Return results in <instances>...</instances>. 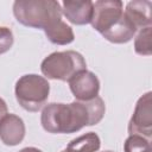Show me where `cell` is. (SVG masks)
I'll return each mask as SVG.
<instances>
[{
  "label": "cell",
  "mask_w": 152,
  "mask_h": 152,
  "mask_svg": "<svg viewBox=\"0 0 152 152\" xmlns=\"http://www.w3.org/2000/svg\"><path fill=\"white\" fill-rule=\"evenodd\" d=\"M106 104L100 96L89 101L49 103L43 107L40 124L44 131L52 134H69L86 126L97 125L104 116Z\"/></svg>",
  "instance_id": "obj_1"
},
{
  "label": "cell",
  "mask_w": 152,
  "mask_h": 152,
  "mask_svg": "<svg viewBox=\"0 0 152 152\" xmlns=\"http://www.w3.org/2000/svg\"><path fill=\"white\" fill-rule=\"evenodd\" d=\"M13 14L24 26L45 30L62 20V6L55 0H17Z\"/></svg>",
  "instance_id": "obj_2"
},
{
  "label": "cell",
  "mask_w": 152,
  "mask_h": 152,
  "mask_svg": "<svg viewBox=\"0 0 152 152\" xmlns=\"http://www.w3.org/2000/svg\"><path fill=\"white\" fill-rule=\"evenodd\" d=\"M87 70L84 57L74 50L56 51L45 57L40 64V71L45 78L68 82L77 72Z\"/></svg>",
  "instance_id": "obj_3"
},
{
  "label": "cell",
  "mask_w": 152,
  "mask_h": 152,
  "mask_svg": "<svg viewBox=\"0 0 152 152\" xmlns=\"http://www.w3.org/2000/svg\"><path fill=\"white\" fill-rule=\"evenodd\" d=\"M18 103L27 112H38L46 103L50 94V83L44 76L27 74L21 76L14 88Z\"/></svg>",
  "instance_id": "obj_4"
},
{
  "label": "cell",
  "mask_w": 152,
  "mask_h": 152,
  "mask_svg": "<svg viewBox=\"0 0 152 152\" xmlns=\"http://www.w3.org/2000/svg\"><path fill=\"white\" fill-rule=\"evenodd\" d=\"M124 14V4L120 0H97L93 2L90 24L99 33H104Z\"/></svg>",
  "instance_id": "obj_5"
},
{
  "label": "cell",
  "mask_w": 152,
  "mask_h": 152,
  "mask_svg": "<svg viewBox=\"0 0 152 152\" xmlns=\"http://www.w3.org/2000/svg\"><path fill=\"white\" fill-rule=\"evenodd\" d=\"M129 135H140L151 140L152 137V93L141 95L128 122Z\"/></svg>",
  "instance_id": "obj_6"
},
{
  "label": "cell",
  "mask_w": 152,
  "mask_h": 152,
  "mask_svg": "<svg viewBox=\"0 0 152 152\" xmlns=\"http://www.w3.org/2000/svg\"><path fill=\"white\" fill-rule=\"evenodd\" d=\"M68 83L72 95L77 101H89L99 96L100 81L91 71H80L72 76Z\"/></svg>",
  "instance_id": "obj_7"
},
{
  "label": "cell",
  "mask_w": 152,
  "mask_h": 152,
  "mask_svg": "<svg viewBox=\"0 0 152 152\" xmlns=\"http://www.w3.org/2000/svg\"><path fill=\"white\" fill-rule=\"evenodd\" d=\"M25 133V124L20 116L7 113L0 120V140L6 146L19 145L24 140Z\"/></svg>",
  "instance_id": "obj_8"
},
{
  "label": "cell",
  "mask_w": 152,
  "mask_h": 152,
  "mask_svg": "<svg viewBox=\"0 0 152 152\" xmlns=\"http://www.w3.org/2000/svg\"><path fill=\"white\" fill-rule=\"evenodd\" d=\"M62 15L74 25L90 24L93 17V1L65 0L62 2Z\"/></svg>",
  "instance_id": "obj_9"
},
{
  "label": "cell",
  "mask_w": 152,
  "mask_h": 152,
  "mask_svg": "<svg viewBox=\"0 0 152 152\" xmlns=\"http://www.w3.org/2000/svg\"><path fill=\"white\" fill-rule=\"evenodd\" d=\"M151 8H152L151 1L134 0V1H129L126 5L124 13L139 31L141 28L151 26V24H152Z\"/></svg>",
  "instance_id": "obj_10"
},
{
  "label": "cell",
  "mask_w": 152,
  "mask_h": 152,
  "mask_svg": "<svg viewBox=\"0 0 152 152\" xmlns=\"http://www.w3.org/2000/svg\"><path fill=\"white\" fill-rule=\"evenodd\" d=\"M137 31V27L124 13L116 24H114L108 31L102 33V37L114 44H125L132 40Z\"/></svg>",
  "instance_id": "obj_11"
},
{
  "label": "cell",
  "mask_w": 152,
  "mask_h": 152,
  "mask_svg": "<svg viewBox=\"0 0 152 152\" xmlns=\"http://www.w3.org/2000/svg\"><path fill=\"white\" fill-rule=\"evenodd\" d=\"M44 32L46 38L56 45H68L75 39V34L71 26H69L63 20H59L53 25L46 27Z\"/></svg>",
  "instance_id": "obj_12"
},
{
  "label": "cell",
  "mask_w": 152,
  "mask_h": 152,
  "mask_svg": "<svg viewBox=\"0 0 152 152\" xmlns=\"http://www.w3.org/2000/svg\"><path fill=\"white\" fill-rule=\"evenodd\" d=\"M101 146L100 137L95 132H88L72 139L65 151L66 152H97Z\"/></svg>",
  "instance_id": "obj_13"
},
{
  "label": "cell",
  "mask_w": 152,
  "mask_h": 152,
  "mask_svg": "<svg viewBox=\"0 0 152 152\" xmlns=\"http://www.w3.org/2000/svg\"><path fill=\"white\" fill-rule=\"evenodd\" d=\"M151 31L152 27H145L139 30L134 38V51L140 56H151L152 44H151Z\"/></svg>",
  "instance_id": "obj_14"
},
{
  "label": "cell",
  "mask_w": 152,
  "mask_h": 152,
  "mask_svg": "<svg viewBox=\"0 0 152 152\" xmlns=\"http://www.w3.org/2000/svg\"><path fill=\"white\" fill-rule=\"evenodd\" d=\"M125 152H152L151 140L140 135H129L124 142Z\"/></svg>",
  "instance_id": "obj_15"
},
{
  "label": "cell",
  "mask_w": 152,
  "mask_h": 152,
  "mask_svg": "<svg viewBox=\"0 0 152 152\" xmlns=\"http://www.w3.org/2000/svg\"><path fill=\"white\" fill-rule=\"evenodd\" d=\"M14 43L13 32L6 26H0V55L7 52Z\"/></svg>",
  "instance_id": "obj_16"
},
{
  "label": "cell",
  "mask_w": 152,
  "mask_h": 152,
  "mask_svg": "<svg viewBox=\"0 0 152 152\" xmlns=\"http://www.w3.org/2000/svg\"><path fill=\"white\" fill-rule=\"evenodd\" d=\"M7 114V104L4 101V99L0 97V120Z\"/></svg>",
  "instance_id": "obj_17"
},
{
  "label": "cell",
  "mask_w": 152,
  "mask_h": 152,
  "mask_svg": "<svg viewBox=\"0 0 152 152\" xmlns=\"http://www.w3.org/2000/svg\"><path fill=\"white\" fill-rule=\"evenodd\" d=\"M18 152H43V151L37 148V147H24Z\"/></svg>",
  "instance_id": "obj_18"
},
{
  "label": "cell",
  "mask_w": 152,
  "mask_h": 152,
  "mask_svg": "<svg viewBox=\"0 0 152 152\" xmlns=\"http://www.w3.org/2000/svg\"><path fill=\"white\" fill-rule=\"evenodd\" d=\"M103 152H113V151H103Z\"/></svg>",
  "instance_id": "obj_19"
},
{
  "label": "cell",
  "mask_w": 152,
  "mask_h": 152,
  "mask_svg": "<svg viewBox=\"0 0 152 152\" xmlns=\"http://www.w3.org/2000/svg\"><path fill=\"white\" fill-rule=\"evenodd\" d=\"M61 152H66V151H65V150H63V151H61Z\"/></svg>",
  "instance_id": "obj_20"
}]
</instances>
